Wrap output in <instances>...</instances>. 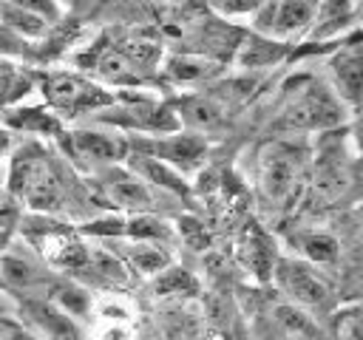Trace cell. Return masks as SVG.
Segmentation results:
<instances>
[{"instance_id": "cell-25", "label": "cell", "mask_w": 363, "mask_h": 340, "mask_svg": "<svg viewBox=\"0 0 363 340\" xmlns=\"http://www.w3.org/2000/svg\"><path fill=\"white\" fill-rule=\"evenodd\" d=\"M0 23L6 28H11L14 34L31 40V37H43L48 31V20H43L40 14H31L20 6H11L6 0H0Z\"/></svg>"}, {"instance_id": "cell-21", "label": "cell", "mask_w": 363, "mask_h": 340, "mask_svg": "<svg viewBox=\"0 0 363 340\" xmlns=\"http://www.w3.org/2000/svg\"><path fill=\"white\" fill-rule=\"evenodd\" d=\"M26 309L40 329L37 334H43L45 340H82L71 314H65L62 309H57L51 303H26Z\"/></svg>"}, {"instance_id": "cell-35", "label": "cell", "mask_w": 363, "mask_h": 340, "mask_svg": "<svg viewBox=\"0 0 363 340\" xmlns=\"http://www.w3.org/2000/svg\"><path fill=\"white\" fill-rule=\"evenodd\" d=\"M11 88V68L9 65H0V102L6 99V91Z\"/></svg>"}, {"instance_id": "cell-17", "label": "cell", "mask_w": 363, "mask_h": 340, "mask_svg": "<svg viewBox=\"0 0 363 340\" xmlns=\"http://www.w3.org/2000/svg\"><path fill=\"white\" fill-rule=\"evenodd\" d=\"M227 110H230V105L210 88V91L201 94V96H187V99L179 105L176 119H179V125L187 122V125L196 128V130H213V128H218V125L227 119Z\"/></svg>"}, {"instance_id": "cell-27", "label": "cell", "mask_w": 363, "mask_h": 340, "mask_svg": "<svg viewBox=\"0 0 363 340\" xmlns=\"http://www.w3.org/2000/svg\"><path fill=\"white\" fill-rule=\"evenodd\" d=\"M0 278H3L9 286L28 289V286H34V283L40 280V272H37V266H34L28 258L9 252V255L0 258Z\"/></svg>"}, {"instance_id": "cell-2", "label": "cell", "mask_w": 363, "mask_h": 340, "mask_svg": "<svg viewBox=\"0 0 363 340\" xmlns=\"http://www.w3.org/2000/svg\"><path fill=\"white\" fill-rule=\"evenodd\" d=\"M306 181V153L289 142H272L258 156V190L264 201L289 207Z\"/></svg>"}, {"instance_id": "cell-14", "label": "cell", "mask_w": 363, "mask_h": 340, "mask_svg": "<svg viewBox=\"0 0 363 340\" xmlns=\"http://www.w3.org/2000/svg\"><path fill=\"white\" fill-rule=\"evenodd\" d=\"M238 258H241V264H244L255 278H261V280L272 275V266H275V261H278L272 238H269L258 224H252V221L244 227V232H241V238H238Z\"/></svg>"}, {"instance_id": "cell-33", "label": "cell", "mask_w": 363, "mask_h": 340, "mask_svg": "<svg viewBox=\"0 0 363 340\" xmlns=\"http://www.w3.org/2000/svg\"><path fill=\"white\" fill-rule=\"evenodd\" d=\"M0 340H45V337L11 317H0Z\"/></svg>"}, {"instance_id": "cell-11", "label": "cell", "mask_w": 363, "mask_h": 340, "mask_svg": "<svg viewBox=\"0 0 363 340\" xmlns=\"http://www.w3.org/2000/svg\"><path fill=\"white\" fill-rule=\"evenodd\" d=\"M111 116H99L102 122H116V125H125L130 130H159V133H170L179 128V119L176 113L167 108V105H153V102H128V105H119L116 110L111 108L108 110Z\"/></svg>"}, {"instance_id": "cell-12", "label": "cell", "mask_w": 363, "mask_h": 340, "mask_svg": "<svg viewBox=\"0 0 363 340\" xmlns=\"http://www.w3.org/2000/svg\"><path fill=\"white\" fill-rule=\"evenodd\" d=\"M156 329L164 340H201V312L187 303V298H170L156 312Z\"/></svg>"}, {"instance_id": "cell-8", "label": "cell", "mask_w": 363, "mask_h": 340, "mask_svg": "<svg viewBox=\"0 0 363 340\" xmlns=\"http://www.w3.org/2000/svg\"><path fill=\"white\" fill-rule=\"evenodd\" d=\"M31 241L40 246L43 258L51 264V266H60L65 272H82L85 269V258H88V246L79 241L77 232L60 227V224H51L40 232L31 235Z\"/></svg>"}, {"instance_id": "cell-16", "label": "cell", "mask_w": 363, "mask_h": 340, "mask_svg": "<svg viewBox=\"0 0 363 340\" xmlns=\"http://www.w3.org/2000/svg\"><path fill=\"white\" fill-rule=\"evenodd\" d=\"M286 48L284 42H275L269 37H261V34H247L238 40L235 51H233V65L235 68H244V71H255V68H269L275 62H281L286 57Z\"/></svg>"}, {"instance_id": "cell-19", "label": "cell", "mask_w": 363, "mask_h": 340, "mask_svg": "<svg viewBox=\"0 0 363 340\" xmlns=\"http://www.w3.org/2000/svg\"><path fill=\"white\" fill-rule=\"evenodd\" d=\"M133 176H139L145 184H156L162 190H170L176 196H187V181L182 178L179 170H173L170 164H164L162 159L156 156H147V153H133L130 156V167H128Z\"/></svg>"}, {"instance_id": "cell-9", "label": "cell", "mask_w": 363, "mask_h": 340, "mask_svg": "<svg viewBox=\"0 0 363 340\" xmlns=\"http://www.w3.org/2000/svg\"><path fill=\"white\" fill-rule=\"evenodd\" d=\"M136 150L139 153H147V156H156L162 159L164 164H170L173 170H187V167H196L207 150L204 139L196 136V133H184V136H162V139H150V142H136Z\"/></svg>"}, {"instance_id": "cell-1", "label": "cell", "mask_w": 363, "mask_h": 340, "mask_svg": "<svg viewBox=\"0 0 363 340\" xmlns=\"http://www.w3.org/2000/svg\"><path fill=\"white\" fill-rule=\"evenodd\" d=\"M9 187L34 210H57L65 198V184L57 164L37 144H26L14 153L9 170Z\"/></svg>"}, {"instance_id": "cell-26", "label": "cell", "mask_w": 363, "mask_h": 340, "mask_svg": "<svg viewBox=\"0 0 363 340\" xmlns=\"http://www.w3.org/2000/svg\"><path fill=\"white\" fill-rule=\"evenodd\" d=\"M153 292L162 295V298H193L199 292V280L187 272V269H179V266H167L156 275V283H153Z\"/></svg>"}, {"instance_id": "cell-28", "label": "cell", "mask_w": 363, "mask_h": 340, "mask_svg": "<svg viewBox=\"0 0 363 340\" xmlns=\"http://www.w3.org/2000/svg\"><path fill=\"white\" fill-rule=\"evenodd\" d=\"M301 249H303V255L309 258V261H318V264H332L335 258H337V241L332 238V235H326V232H312V235H306L303 241H301Z\"/></svg>"}, {"instance_id": "cell-23", "label": "cell", "mask_w": 363, "mask_h": 340, "mask_svg": "<svg viewBox=\"0 0 363 340\" xmlns=\"http://www.w3.org/2000/svg\"><path fill=\"white\" fill-rule=\"evenodd\" d=\"M272 314H275L272 320L278 323V329L289 340H318L320 337L318 323L301 306H295V303H281V306H275Z\"/></svg>"}, {"instance_id": "cell-13", "label": "cell", "mask_w": 363, "mask_h": 340, "mask_svg": "<svg viewBox=\"0 0 363 340\" xmlns=\"http://www.w3.org/2000/svg\"><path fill=\"white\" fill-rule=\"evenodd\" d=\"M164 76L176 85H201L216 79L224 71L221 60H213L207 54H196V51H184V54H170L162 65Z\"/></svg>"}, {"instance_id": "cell-36", "label": "cell", "mask_w": 363, "mask_h": 340, "mask_svg": "<svg viewBox=\"0 0 363 340\" xmlns=\"http://www.w3.org/2000/svg\"><path fill=\"white\" fill-rule=\"evenodd\" d=\"M6 144H9V136H6V133H3V130H0V156H3V153H6Z\"/></svg>"}, {"instance_id": "cell-7", "label": "cell", "mask_w": 363, "mask_h": 340, "mask_svg": "<svg viewBox=\"0 0 363 340\" xmlns=\"http://www.w3.org/2000/svg\"><path fill=\"white\" fill-rule=\"evenodd\" d=\"M272 278L295 306H320L329 295L326 283L312 272V266L295 258H278L272 266Z\"/></svg>"}, {"instance_id": "cell-30", "label": "cell", "mask_w": 363, "mask_h": 340, "mask_svg": "<svg viewBox=\"0 0 363 340\" xmlns=\"http://www.w3.org/2000/svg\"><path fill=\"white\" fill-rule=\"evenodd\" d=\"M6 119L14 128H37L40 133L57 130V122L51 119V113H43V110H17V113H9Z\"/></svg>"}, {"instance_id": "cell-20", "label": "cell", "mask_w": 363, "mask_h": 340, "mask_svg": "<svg viewBox=\"0 0 363 340\" xmlns=\"http://www.w3.org/2000/svg\"><path fill=\"white\" fill-rule=\"evenodd\" d=\"M354 20H357V0H318V11L309 34L335 37L346 26H354Z\"/></svg>"}, {"instance_id": "cell-18", "label": "cell", "mask_w": 363, "mask_h": 340, "mask_svg": "<svg viewBox=\"0 0 363 340\" xmlns=\"http://www.w3.org/2000/svg\"><path fill=\"white\" fill-rule=\"evenodd\" d=\"M332 74H335V85H337L340 102L357 105V102H360V82H363L357 37H352V42L343 45V48L335 54V60H332Z\"/></svg>"}, {"instance_id": "cell-10", "label": "cell", "mask_w": 363, "mask_h": 340, "mask_svg": "<svg viewBox=\"0 0 363 340\" xmlns=\"http://www.w3.org/2000/svg\"><path fill=\"white\" fill-rule=\"evenodd\" d=\"M99 184H102L105 201L111 207L130 210V212H150L153 210V196H150L147 184L139 176H133L130 170H105Z\"/></svg>"}, {"instance_id": "cell-34", "label": "cell", "mask_w": 363, "mask_h": 340, "mask_svg": "<svg viewBox=\"0 0 363 340\" xmlns=\"http://www.w3.org/2000/svg\"><path fill=\"white\" fill-rule=\"evenodd\" d=\"M6 3L20 6V8L31 11V14H40V17H43V20H48V23H54V20L60 17V11H57L54 0H6Z\"/></svg>"}, {"instance_id": "cell-3", "label": "cell", "mask_w": 363, "mask_h": 340, "mask_svg": "<svg viewBox=\"0 0 363 340\" xmlns=\"http://www.w3.org/2000/svg\"><path fill=\"white\" fill-rule=\"evenodd\" d=\"M159 57H162V51L153 42L125 40V42H111V45L94 48L88 68H94V74L105 82L133 85V82L145 79V74L150 71V65L159 62Z\"/></svg>"}, {"instance_id": "cell-22", "label": "cell", "mask_w": 363, "mask_h": 340, "mask_svg": "<svg viewBox=\"0 0 363 340\" xmlns=\"http://www.w3.org/2000/svg\"><path fill=\"white\" fill-rule=\"evenodd\" d=\"M119 258L125 261L128 269H133V272H139V275H159L162 269L170 266L167 249L153 246V244H145V241H130V244L122 249Z\"/></svg>"}, {"instance_id": "cell-4", "label": "cell", "mask_w": 363, "mask_h": 340, "mask_svg": "<svg viewBox=\"0 0 363 340\" xmlns=\"http://www.w3.org/2000/svg\"><path fill=\"white\" fill-rule=\"evenodd\" d=\"M318 0H264L252 14V31L289 45L315 23Z\"/></svg>"}, {"instance_id": "cell-31", "label": "cell", "mask_w": 363, "mask_h": 340, "mask_svg": "<svg viewBox=\"0 0 363 340\" xmlns=\"http://www.w3.org/2000/svg\"><path fill=\"white\" fill-rule=\"evenodd\" d=\"M337 337L340 340H360V306L349 303L337 312Z\"/></svg>"}, {"instance_id": "cell-29", "label": "cell", "mask_w": 363, "mask_h": 340, "mask_svg": "<svg viewBox=\"0 0 363 340\" xmlns=\"http://www.w3.org/2000/svg\"><path fill=\"white\" fill-rule=\"evenodd\" d=\"M207 8L221 17V20H235V17H247V14H255L258 6L264 0H204Z\"/></svg>"}, {"instance_id": "cell-32", "label": "cell", "mask_w": 363, "mask_h": 340, "mask_svg": "<svg viewBox=\"0 0 363 340\" xmlns=\"http://www.w3.org/2000/svg\"><path fill=\"white\" fill-rule=\"evenodd\" d=\"M0 57H31V45L26 37L14 34L0 23Z\"/></svg>"}, {"instance_id": "cell-6", "label": "cell", "mask_w": 363, "mask_h": 340, "mask_svg": "<svg viewBox=\"0 0 363 340\" xmlns=\"http://www.w3.org/2000/svg\"><path fill=\"white\" fill-rule=\"evenodd\" d=\"M43 94L54 110L68 113V116L94 113L105 105H113V96L108 91H102L96 82H91L79 74H68V71L48 74L43 82Z\"/></svg>"}, {"instance_id": "cell-15", "label": "cell", "mask_w": 363, "mask_h": 340, "mask_svg": "<svg viewBox=\"0 0 363 340\" xmlns=\"http://www.w3.org/2000/svg\"><path fill=\"white\" fill-rule=\"evenodd\" d=\"M71 144L79 159L94 162V164H113V162L125 159V153H128V142L122 136H113L105 130H74Z\"/></svg>"}, {"instance_id": "cell-24", "label": "cell", "mask_w": 363, "mask_h": 340, "mask_svg": "<svg viewBox=\"0 0 363 340\" xmlns=\"http://www.w3.org/2000/svg\"><path fill=\"white\" fill-rule=\"evenodd\" d=\"M82 272H94L96 278H102L105 283H113V286H122L128 283V266L119 255H113L111 249H102V246H88V258H85V269Z\"/></svg>"}, {"instance_id": "cell-5", "label": "cell", "mask_w": 363, "mask_h": 340, "mask_svg": "<svg viewBox=\"0 0 363 340\" xmlns=\"http://www.w3.org/2000/svg\"><path fill=\"white\" fill-rule=\"evenodd\" d=\"M343 122V102L318 82L301 88L284 108L281 125L289 130H326Z\"/></svg>"}]
</instances>
